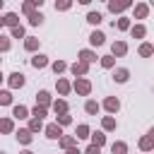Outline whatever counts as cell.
Segmentation results:
<instances>
[{"mask_svg":"<svg viewBox=\"0 0 154 154\" xmlns=\"http://www.w3.org/2000/svg\"><path fill=\"white\" fill-rule=\"evenodd\" d=\"M132 5V0H108V10L116 14V12H123V10H128Z\"/></svg>","mask_w":154,"mask_h":154,"instance_id":"1","label":"cell"},{"mask_svg":"<svg viewBox=\"0 0 154 154\" xmlns=\"http://www.w3.org/2000/svg\"><path fill=\"white\" fill-rule=\"evenodd\" d=\"M75 91L82 94V96H87V94L91 91V82H89V79H82V77L75 79Z\"/></svg>","mask_w":154,"mask_h":154,"instance_id":"2","label":"cell"},{"mask_svg":"<svg viewBox=\"0 0 154 154\" xmlns=\"http://www.w3.org/2000/svg\"><path fill=\"white\" fill-rule=\"evenodd\" d=\"M46 135H48L51 140H60V137H63V130H60L58 123H51V125H46Z\"/></svg>","mask_w":154,"mask_h":154,"instance_id":"3","label":"cell"},{"mask_svg":"<svg viewBox=\"0 0 154 154\" xmlns=\"http://www.w3.org/2000/svg\"><path fill=\"white\" fill-rule=\"evenodd\" d=\"M111 53H113V55H125V53H128V43H125V41H116V43L111 46Z\"/></svg>","mask_w":154,"mask_h":154,"instance_id":"4","label":"cell"},{"mask_svg":"<svg viewBox=\"0 0 154 154\" xmlns=\"http://www.w3.org/2000/svg\"><path fill=\"white\" fill-rule=\"evenodd\" d=\"M10 87H12V89H19V87H24V75H22V72H14V75H10Z\"/></svg>","mask_w":154,"mask_h":154,"instance_id":"5","label":"cell"},{"mask_svg":"<svg viewBox=\"0 0 154 154\" xmlns=\"http://www.w3.org/2000/svg\"><path fill=\"white\" fill-rule=\"evenodd\" d=\"M48 103H51V94H48L46 89H41V91L36 94V106H43V108H46Z\"/></svg>","mask_w":154,"mask_h":154,"instance_id":"6","label":"cell"},{"mask_svg":"<svg viewBox=\"0 0 154 154\" xmlns=\"http://www.w3.org/2000/svg\"><path fill=\"white\" fill-rule=\"evenodd\" d=\"M103 108H106L108 113H116V111L120 108V101H118V99H113V96H108V99L103 101Z\"/></svg>","mask_w":154,"mask_h":154,"instance_id":"7","label":"cell"},{"mask_svg":"<svg viewBox=\"0 0 154 154\" xmlns=\"http://www.w3.org/2000/svg\"><path fill=\"white\" fill-rule=\"evenodd\" d=\"M31 65H34V67H46V65H48V58L41 55V53H36V55L31 58Z\"/></svg>","mask_w":154,"mask_h":154,"instance_id":"8","label":"cell"},{"mask_svg":"<svg viewBox=\"0 0 154 154\" xmlns=\"http://www.w3.org/2000/svg\"><path fill=\"white\" fill-rule=\"evenodd\" d=\"M70 72H72L75 77H77V75H87V63H82V60H79V63H75V65L70 67Z\"/></svg>","mask_w":154,"mask_h":154,"instance_id":"9","label":"cell"},{"mask_svg":"<svg viewBox=\"0 0 154 154\" xmlns=\"http://www.w3.org/2000/svg\"><path fill=\"white\" fill-rule=\"evenodd\" d=\"M128 77H130V72H128L125 67H118V70L113 72V79H116V82H128Z\"/></svg>","mask_w":154,"mask_h":154,"instance_id":"10","label":"cell"},{"mask_svg":"<svg viewBox=\"0 0 154 154\" xmlns=\"http://www.w3.org/2000/svg\"><path fill=\"white\" fill-rule=\"evenodd\" d=\"M26 113H29V108H26V106H22V103L12 108V116H14V118H19V120H22V118H26Z\"/></svg>","mask_w":154,"mask_h":154,"instance_id":"11","label":"cell"},{"mask_svg":"<svg viewBox=\"0 0 154 154\" xmlns=\"http://www.w3.org/2000/svg\"><path fill=\"white\" fill-rule=\"evenodd\" d=\"M17 140H19L22 144H29V142H31V130H29V128H26V130H19V132H17Z\"/></svg>","mask_w":154,"mask_h":154,"instance_id":"12","label":"cell"},{"mask_svg":"<svg viewBox=\"0 0 154 154\" xmlns=\"http://www.w3.org/2000/svg\"><path fill=\"white\" fill-rule=\"evenodd\" d=\"M103 38H106V36H103L101 31H91V36H89L91 46H101V43H103Z\"/></svg>","mask_w":154,"mask_h":154,"instance_id":"13","label":"cell"},{"mask_svg":"<svg viewBox=\"0 0 154 154\" xmlns=\"http://www.w3.org/2000/svg\"><path fill=\"white\" fill-rule=\"evenodd\" d=\"M91 144L103 147V144H106V135H103V132H94V135H91Z\"/></svg>","mask_w":154,"mask_h":154,"instance_id":"14","label":"cell"},{"mask_svg":"<svg viewBox=\"0 0 154 154\" xmlns=\"http://www.w3.org/2000/svg\"><path fill=\"white\" fill-rule=\"evenodd\" d=\"M152 147H154V140H152V137H149V135H147V137H142V140H140V149H142V152H149V149H152Z\"/></svg>","mask_w":154,"mask_h":154,"instance_id":"15","label":"cell"},{"mask_svg":"<svg viewBox=\"0 0 154 154\" xmlns=\"http://www.w3.org/2000/svg\"><path fill=\"white\" fill-rule=\"evenodd\" d=\"M12 130H14V123L10 118H2L0 120V132H12Z\"/></svg>","mask_w":154,"mask_h":154,"instance_id":"16","label":"cell"},{"mask_svg":"<svg viewBox=\"0 0 154 154\" xmlns=\"http://www.w3.org/2000/svg\"><path fill=\"white\" fill-rule=\"evenodd\" d=\"M111 152H113V154H125V152H128V144H125V142H113V144H111Z\"/></svg>","mask_w":154,"mask_h":154,"instance_id":"17","label":"cell"},{"mask_svg":"<svg viewBox=\"0 0 154 154\" xmlns=\"http://www.w3.org/2000/svg\"><path fill=\"white\" fill-rule=\"evenodd\" d=\"M5 24H7V26H19L17 14H14V12H7V14H5Z\"/></svg>","mask_w":154,"mask_h":154,"instance_id":"18","label":"cell"},{"mask_svg":"<svg viewBox=\"0 0 154 154\" xmlns=\"http://www.w3.org/2000/svg\"><path fill=\"white\" fill-rule=\"evenodd\" d=\"M53 111H55L58 116H63V113H67V103L60 99V101H55V103H53Z\"/></svg>","mask_w":154,"mask_h":154,"instance_id":"19","label":"cell"},{"mask_svg":"<svg viewBox=\"0 0 154 154\" xmlns=\"http://www.w3.org/2000/svg\"><path fill=\"white\" fill-rule=\"evenodd\" d=\"M147 12H149V7H147V5H137V7H135V17H137V19H144V17H147Z\"/></svg>","mask_w":154,"mask_h":154,"instance_id":"20","label":"cell"},{"mask_svg":"<svg viewBox=\"0 0 154 154\" xmlns=\"http://www.w3.org/2000/svg\"><path fill=\"white\" fill-rule=\"evenodd\" d=\"M41 22H43V14H41V12H34V14H29V24H31V26H38Z\"/></svg>","mask_w":154,"mask_h":154,"instance_id":"21","label":"cell"},{"mask_svg":"<svg viewBox=\"0 0 154 154\" xmlns=\"http://www.w3.org/2000/svg\"><path fill=\"white\" fill-rule=\"evenodd\" d=\"M79 58H82V63H87V65H89V63H94V60H96V55H94V53H91V51H82V53H79Z\"/></svg>","mask_w":154,"mask_h":154,"instance_id":"22","label":"cell"},{"mask_svg":"<svg viewBox=\"0 0 154 154\" xmlns=\"http://www.w3.org/2000/svg\"><path fill=\"white\" fill-rule=\"evenodd\" d=\"M84 111H87L89 116H94V113H99V103H96V101H87V103H84Z\"/></svg>","mask_w":154,"mask_h":154,"instance_id":"23","label":"cell"},{"mask_svg":"<svg viewBox=\"0 0 154 154\" xmlns=\"http://www.w3.org/2000/svg\"><path fill=\"white\" fill-rule=\"evenodd\" d=\"M101 125H103V130H116V118H111V116H106V118L101 120Z\"/></svg>","mask_w":154,"mask_h":154,"instance_id":"24","label":"cell"},{"mask_svg":"<svg viewBox=\"0 0 154 154\" xmlns=\"http://www.w3.org/2000/svg\"><path fill=\"white\" fill-rule=\"evenodd\" d=\"M130 31H132V36H135V38H142V36H144V34H147V29H144V26H142V24H137V26H132V29H130Z\"/></svg>","mask_w":154,"mask_h":154,"instance_id":"25","label":"cell"},{"mask_svg":"<svg viewBox=\"0 0 154 154\" xmlns=\"http://www.w3.org/2000/svg\"><path fill=\"white\" fill-rule=\"evenodd\" d=\"M24 48H26V51H36V48H38V38H31V36H29V38L24 41Z\"/></svg>","mask_w":154,"mask_h":154,"instance_id":"26","label":"cell"},{"mask_svg":"<svg viewBox=\"0 0 154 154\" xmlns=\"http://www.w3.org/2000/svg\"><path fill=\"white\" fill-rule=\"evenodd\" d=\"M154 53V48H152V43H142L140 46V55H144V58H149Z\"/></svg>","mask_w":154,"mask_h":154,"instance_id":"27","label":"cell"},{"mask_svg":"<svg viewBox=\"0 0 154 154\" xmlns=\"http://www.w3.org/2000/svg\"><path fill=\"white\" fill-rule=\"evenodd\" d=\"M58 91L65 96V94L70 91V82H67V79H58Z\"/></svg>","mask_w":154,"mask_h":154,"instance_id":"28","label":"cell"},{"mask_svg":"<svg viewBox=\"0 0 154 154\" xmlns=\"http://www.w3.org/2000/svg\"><path fill=\"white\" fill-rule=\"evenodd\" d=\"M43 128V123H41V118H31V123H29V130L31 132H38Z\"/></svg>","mask_w":154,"mask_h":154,"instance_id":"29","label":"cell"},{"mask_svg":"<svg viewBox=\"0 0 154 154\" xmlns=\"http://www.w3.org/2000/svg\"><path fill=\"white\" fill-rule=\"evenodd\" d=\"M12 103V94L10 91H0V106H10Z\"/></svg>","mask_w":154,"mask_h":154,"instance_id":"30","label":"cell"},{"mask_svg":"<svg viewBox=\"0 0 154 154\" xmlns=\"http://www.w3.org/2000/svg\"><path fill=\"white\" fill-rule=\"evenodd\" d=\"M101 19H103V17H101L99 12H89V14H87V22H89V24H99Z\"/></svg>","mask_w":154,"mask_h":154,"instance_id":"31","label":"cell"},{"mask_svg":"<svg viewBox=\"0 0 154 154\" xmlns=\"http://www.w3.org/2000/svg\"><path fill=\"white\" fill-rule=\"evenodd\" d=\"M84 137H89V128L87 125H77V140H84Z\"/></svg>","mask_w":154,"mask_h":154,"instance_id":"32","label":"cell"},{"mask_svg":"<svg viewBox=\"0 0 154 154\" xmlns=\"http://www.w3.org/2000/svg\"><path fill=\"white\" fill-rule=\"evenodd\" d=\"M12 38H24V26H12Z\"/></svg>","mask_w":154,"mask_h":154,"instance_id":"33","label":"cell"},{"mask_svg":"<svg viewBox=\"0 0 154 154\" xmlns=\"http://www.w3.org/2000/svg\"><path fill=\"white\" fill-rule=\"evenodd\" d=\"M72 0H55V10H70Z\"/></svg>","mask_w":154,"mask_h":154,"instance_id":"34","label":"cell"},{"mask_svg":"<svg viewBox=\"0 0 154 154\" xmlns=\"http://www.w3.org/2000/svg\"><path fill=\"white\" fill-rule=\"evenodd\" d=\"M60 144L65 149H70V147H75V137H60Z\"/></svg>","mask_w":154,"mask_h":154,"instance_id":"35","label":"cell"},{"mask_svg":"<svg viewBox=\"0 0 154 154\" xmlns=\"http://www.w3.org/2000/svg\"><path fill=\"white\" fill-rule=\"evenodd\" d=\"M22 10H24V14H34V2H31V0H26V2L22 5Z\"/></svg>","mask_w":154,"mask_h":154,"instance_id":"36","label":"cell"},{"mask_svg":"<svg viewBox=\"0 0 154 154\" xmlns=\"http://www.w3.org/2000/svg\"><path fill=\"white\" fill-rule=\"evenodd\" d=\"M113 63H116L113 55H103V58H101V65H103V67H113Z\"/></svg>","mask_w":154,"mask_h":154,"instance_id":"37","label":"cell"},{"mask_svg":"<svg viewBox=\"0 0 154 154\" xmlns=\"http://www.w3.org/2000/svg\"><path fill=\"white\" fill-rule=\"evenodd\" d=\"M65 67H67V65H65L63 60H55V63H53V72H55V75H58V72H63Z\"/></svg>","mask_w":154,"mask_h":154,"instance_id":"38","label":"cell"},{"mask_svg":"<svg viewBox=\"0 0 154 154\" xmlns=\"http://www.w3.org/2000/svg\"><path fill=\"white\" fill-rule=\"evenodd\" d=\"M72 123V118L67 116V113H63V116H58V125H70Z\"/></svg>","mask_w":154,"mask_h":154,"instance_id":"39","label":"cell"},{"mask_svg":"<svg viewBox=\"0 0 154 154\" xmlns=\"http://www.w3.org/2000/svg\"><path fill=\"white\" fill-rule=\"evenodd\" d=\"M31 113H34V118H43V116H46V108H43V106H36Z\"/></svg>","mask_w":154,"mask_h":154,"instance_id":"40","label":"cell"},{"mask_svg":"<svg viewBox=\"0 0 154 154\" xmlns=\"http://www.w3.org/2000/svg\"><path fill=\"white\" fill-rule=\"evenodd\" d=\"M118 29H130V19H128V17L118 19Z\"/></svg>","mask_w":154,"mask_h":154,"instance_id":"41","label":"cell"},{"mask_svg":"<svg viewBox=\"0 0 154 154\" xmlns=\"http://www.w3.org/2000/svg\"><path fill=\"white\" fill-rule=\"evenodd\" d=\"M84 154H101V147H96V144H89Z\"/></svg>","mask_w":154,"mask_h":154,"instance_id":"42","label":"cell"},{"mask_svg":"<svg viewBox=\"0 0 154 154\" xmlns=\"http://www.w3.org/2000/svg\"><path fill=\"white\" fill-rule=\"evenodd\" d=\"M7 48H10V38L0 36V51H7Z\"/></svg>","mask_w":154,"mask_h":154,"instance_id":"43","label":"cell"},{"mask_svg":"<svg viewBox=\"0 0 154 154\" xmlns=\"http://www.w3.org/2000/svg\"><path fill=\"white\" fill-rule=\"evenodd\" d=\"M65 154H79V152H77V149H75V147H70V149H67V152H65Z\"/></svg>","mask_w":154,"mask_h":154,"instance_id":"44","label":"cell"},{"mask_svg":"<svg viewBox=\"0 0 154 154\" xmlns=\"http://www.w3.org/2000/svg\"><path fill=\"white\" fill-rule=\"evenodd\" d=\"M31 2H34V7H36V5H38V7L43 5V0H31Z\"/></svg>","mask_w":154,"mask_h":154,"instance_id":"45","label":"cell"},{"mask_svg":"<svg viewBox=\"0 0 154 154\" xmlns=\"http://www.w3.org/2000/svg\"><path fill=\"white\" fill-rule=\"evenodd\" d=\"M2 26H5V17H0V29H2Z\"/></svg>","mask_w":154,"mask_h":154,"instance_id":"46","label":"cell"},{"mask_svg":"<svg viewBox=\"0 0 154 154\" xmlns=\"http://www.w3.org/2000/svg\"><path fill=\"white\" fill-rule=\"evenodd\" d=\"M149 137H152V140H154V128H152V130H149Z\"/></svg>","mask_w":154,"mask_h":154,"instance_id":"47","label":"cell"},{"mask_svg":"<svg viewBox=\"0 0 154 154\" xmlns=\"http://www.w3.org/2000/svg\"><path fill=\"white\" fill-rule=\"evenodd\" d=\"M79 2H82V5H89V2H91V0H79Z\"/></svg>","mask_w":154,"mask_h":154,"instance_id":"48","label":"cell"},{"mask_svg":"<svg viewBox=\"0 0 154 154\" xmlns=\"http://www.w3.org/2000/svg\"><path fill=\"white\" fill-rule=\"evenodd\" d=\"M22 154H34V152H29V149H24V152H22Z\"/></svg>","mask_w":154,"mask_h":154,"instance_id":"49","label":"cell"},{"mask_svg":"<svg viewBox=\"0 0 154 154\" xmlns=\"http://www.w3.org/2000/svg\"><path fill=\"white\" fill-rule=\"evenodd\" d=\"M2 2H5V0H0V7H2Z\"/></svg>","mask_w":154,"mask_h":154,"instance_id":"50","label":"cell"},{"mask_svg":"<svg viewBox=\"0 0 154 154\" xmlns=\"http://www.w3.org/2000/svg\"><path fill=\"white\" fill-rule=\"evenodd\" d=\"M0 82H2V75H0Z\"/></svg>","mask_w":154,"mask_h":154,"instance_id":"51","label":"cell"},{"mask_svg":"<svg viewBox=\"0 0 154 154\" xmlns=\"http://www.w3.org/2000/svg\"><path fill=\"white\" fill-rule=\"evenodd\" d=\"M149 2H152V5H154V0H149Z\"/></svg>","mask_w":154,"mask_h":154,"instance_id":"52","label":"cell"},{"mask_svg":"<svg viewBox=\"0 0 154 154\" xmlns=\"http://www.w3.org/2000/svg\"><path fill=\"white\" fill-rule=\"evenodd\" d=\"M0 154H5V152H0Z\"/></svg>","mask_w":154,"mask_h":154,"instance_id":"53","label":"cell"}]
</instances>
